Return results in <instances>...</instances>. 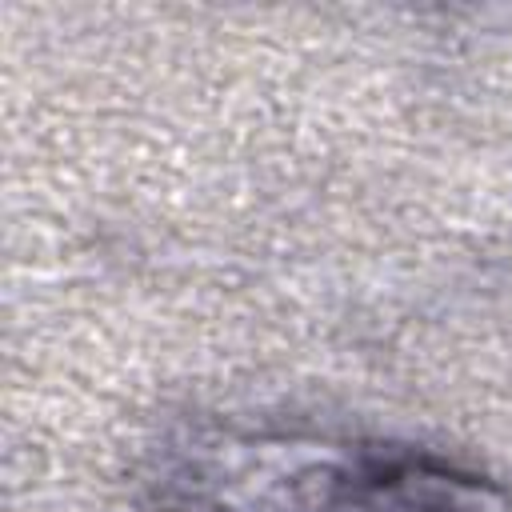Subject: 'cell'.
I'll return each mask as SVG.
<instances>
[{
  "instance_id": "1",
  "label": "cell",
  "mask_w": 512,
  "mask_h": 512,
  "mask_svg": "<svg viewBox=\"0 0 512 512\" xmlns=\"http://www.w3.org/2000/svg\"><path fill=\"white\" fill-rule=\"evenodd\" d=\"M136 512H512V488L400 440L204 420L152 452Z\"/></svg>"
}]
</instances>
